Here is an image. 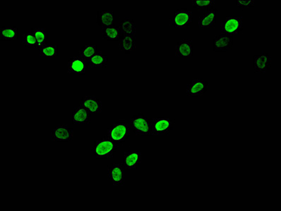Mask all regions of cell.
I'll return each instance as SVG.
<instances>
[{
  "label": "cell",
  "mask_w": 281,
  "mask_h": 211,
  "mask_svg": "<svg viewBox=\"0 0 281 211\" xmlns=\"http://www.w3.org/2000/svg\"><path fill=\"white\" fill-rule=\"evenodd\" d=\"M130 131L129 123L120 120L109 128L107 135L118 146L122 145L129 137Z\"/></svg>",
  "instance_id": "1"
},
{
  "label": "cell",
  "mask_w": 281,
  "mask_h": 211,
  "mask_svg": "<svg viewBox=\"0 0 281 211\" xmlns=\"http://www.w3.org/2000/svg\"><path fill=\"white\" fill-rule=\"evenodd\" d=\"M118 144H115L108 137L97 139L92 149L93 153L97 158H110L113 157Z\"/></svg>",
  "instance_id": "2"
},
{
  "label": "cell",
  "mask_w": 281,
  "mask_h": 211,
  "mask_svg": "<svg viewBox=\"0 0 281 211\" xmlns=\"http://www.w3.org/2000/svg\"><path fill=\"white\" fill-rule=\"evenodd\" d=\"M129 125L131 131L136 135H152V121L143 113H138L131 117Z\"/></svg>",
  "instance_id": "3"
},
{
  "label": "cell",
  "mask_w": 281,
  "mask_h": 211,
  "mask_svg": "<svg viewBox=\"0 0 281 211\" xmlns=\"http://www.w3.org/2000/svg\"><path fill=\"white\" fill-rule=\"evenodd\" d=\"M152 135H168L173 131L175 120L169 117H156L151 119Z\"/></svg>",
  "instance_id": "4"
},
{
  "label": "cell",
  "mask_w": 281,
  "mask_h": 211,
  "mask_svg": "<svg viewBox=\"0 0 281 211\" xmlns=\"http://www.w3.org/2000/svg\"><path fill=\"white\" fill-rule=\"evenodd\" d=\"M244 19L240 16H228L222 21L220 24V32L226 35H238L243 32Z\"/></svg>",
  "instance_id": "5"
},
{
  "label": "cell",
  "mask_w": 281,
  "mask_h": 211,
  "mask_svg": "<svg viewBox=\"0 0 281 211\" xmlns=\"http://www.w3.org/2000/svg\"><path fill=\"white\" fill-rule=\"evenodd\" d=\"M170 23L175 28H187L193 23V13L187 9H177L170 18Z\"/></svg>",
  "instance_id": "6"
},
{
  "label": "cell",
  "mask_w": 281,
  "mask_h": 211,
  "mask_svg": "<svg viewBox=\"0 0 281 211\" xmlns=\"http://www.w3.org/2000/svg\"><path fill=\"white\" fill-rule=\"evenodd\" d=\"M272 58L266 52L261 51L253 56V70L255 74H264L271 69Z\"/></svg>",
  "instance_id": "7"
},
{
  "label": "cell",
  "mask_w": 281,
  "mask_h": 211,
  "mask_svg": "<svg viewBox=\"0 0 281 211\" xmlns=\"http://www.w3.org/2000/svg\"><path fill=\"white\" fill-rule=\"evenodd\" d=\"M108 178L113 185L124 186L125 184V172L123 164H111L108 169Z\"/></svg>",
  "instance_id": "8"
},
{
  "label": "cell",
  "mask_w": 281,
  "mask_h": 211,
  "mask_svg": "<svg viewBox=\"0 0 281 211\" xmlns=\"http://www.w3.org/2000/svg\"><path fill=\"white\" fill-rule=\"evenodd\" d=\"M50 137L54 142H69L74 137V130L67 125H58L52 130Z\"/></svg>",
  "instance_id": "9"
},
{
  "label": "cell",
  "mask_w": 281,
  "mask_h": 211,
  "mask_svg": "<svg viewBox=\"0 0 281 211\" xmlns=\"http://www.w3.org/2000/svg\"><path fill=\"white\" fill-rule=\"evenodd\" d=\"M209 84L205 79H196L190 81L186 87L187 95L191 97L204 95L209 90Z\"/></svg>",
  "instance_id": "10"
},
{
  "label": "cell",
  "mask_w": 281,
  "mask_h": 211,
  "mask_svg": "<svg viewBox=\"0 0 281 211\" xmlns=\"http://www.w3.org/2000/svg\"><path fill=\"white\" fill-rule=\"evenodd\" d=\"M142 162V153L139 150H128L123 155V165L126 170L137 168Z\"/></svg>",
  "instance_id": "11"
},
{
  "label": "cell",
  "mask_w": 281,
  "mask_h": 211,
  "mask_svg": "<svg viewBox=\"0 0 281 211\" xmlns=\"http://www.w3.org/2000/svg\"><path fill=\"white\" fill-rule=\"evenodd\" d=\"M233 45V36L219 32L214 40V50L215 52L231 51Z\"/></svg>",
  "instance_id": "12"
},
{
  "label": "cell",
  "mask_w": 281,
  "mask_h": 211,
  "mask_svg": "<svg viewBox=\"0 0 281 211\" xmlns=\"http://www.w3.org/2000/svg\"><path fill=\"white\" fill-rule=\"evenodd\" d=\"M175 56L176 57L190 58L194 56V42L189 39H183L175 47Z\"/></svg>",
  "instance_id": "13"
},
{
  "label": "cell",
  "mask_w": 281,
  "mask_h": 211,
  "mask_svg": "<svg viewBox=\"0 0 281 211\" xmlns=\"http://www.w3.org/2000/svg\"><path fill=\"white\" fill-rule=\"evenodd\" d=\"M217 9L212 8L209 10L204 11L199 16L198 20V27L200 29L212 28L215 26L217 23Z\"/></svg>",
  "instance_id": "14"
},
{
  "label": "cell",
  "mask_w": 281,
  "mask_h": 211,
  "mask_svg": "<svg viewBox=\"0 0 281 211\" xmlns=\"http://www.w3.org/2000/svg\"><path fill=\"white\" fill-rule=\"evenodd\" d=\"M79 105L82 106L91 113H94V114L101 113L103 111V105H102L101 101L94 96L83 97Z\"/></svg>",
  "instance_id": "15"
},
{
  "label": "cell",
  "mask_w": 281,
  "mask_h": 211,
  "mask_svg": "<svg viewBox=\"0 0 281 211\" xmlns=\"http://www.w3.org/2000/svg\"><path fill=\"white\" fill-rule=\"evenodd\" d=\"M87 62L80 56L69 58L67 63V71L69 74H84L87 71Z\"/></svg>",
  "instance_id": "16"
},
{
  "label": "cell",
  "mask_w": 281,
  "mask_h": 211,
  "mask_svg": "<svg viewBox=\"0 0 281 211\" xmlns=\"http://www.w3.org/2000/svg\"><path fill=\"white\" fill-rule=\"evenodd\" d=\"M91 114L81 105H78L73 110L72 121L74 124H89L91 123Z\"/></svg>",
  "instance_id": "17"
},
{
  "label": "cell",
  "mask_w": 281,
  "mask_h": 211,
  "mask_svg": "<svg viewBox=\"0 0 281 211\" xmlns=\"http://www.w3.org/2000/svg\"><path fill=\"white\" fill-rule=\"evenodd\" d=\"M119 49L125 53H131L136 50L135 35H123L120 39Z\"/></svg>",
  "instance_id": "18"
},
{
  "label": "cell",
  "mask_w": 281,
  "mask_h": 211,
  "mask_svg": "<svg viewBox=\"0 0 281 211\" xmlns=\"http://www.w3.org/2000/svg\"><path fill=\"white\" fill-rule=\"evenodd\" d=\"M88 66L91 68L100 69V68L106 67L108 63V57L107 55L97 51L92 58H89L87 61Z\"/></svg>",
  "instance_id": "19"
},
{
  "label": "cell",
  "mask_w": 281,
  "mask_h": 211,
  "mask_svg": "<svg viewBox=\"0 0 281 211\" xmlns=\"http://www.w3.org/2000/svg\"><path fill=\"white\" fill-rule=\"evenodd\" d=\"M120 33L123 35H135L136 27L135 21L129 17H125L120 23Z\"/></svg>",
  "instance_id": "20"
},
{
  "label": "cell",
  "mask_w": 281,
  "mask_h": 211,
  "mask_svg": "<svg viewBox=\"0 0 281 211\" xmlns=\"http://www.w3.org/2000/svg\"><path fill=\"white\" fill-rule=\"evenodd\" d=\"M97 23L102 27L113 26L115 13L112 10H101L99 11L97 16Z\"/></svg>",
  "instance_id": "21"
},
{
  "label": "cell",
  "mask_w": 281,
  "mask_h": 211,
  "mask_svg": "<svg viewBox=\"0 0 281 211\" xmlns=\"http://www.w3.org/2000/svg\"><path fill=\"white\" fill-rule=\"evenodd\" d=\"M18 38V27L2 26L0 28V39L2 40H15Z\"/></svg>",
  "instance_id": "22"
},
{
  "label": "cell",
  "mask_w": 281,
  "mask_h": 211,
  "mask_svg": "<svg viewBox=\"0 0 281 211\" xmlns=\"http://www.w3.org/2000/svg\"><path fill=\"white\" fill-rule=\"evenodd\" d=\"M102 35L103 38L108 40H117L120 38V30L119 27L115 26L103 27L102 29Z\"/></svg>",
  "instance_id": "23"
},
{
  "label": "cell",
  "mask_w": 281,
  "mask_h": 211,
  "mask_svg": "<svg viewBox=\"0 0 281 211\" xmlns=\"http://www.w3.org/2000/svg\"><path fill=\"white\" fill-rule=\"evenodd\" d=\"M31 32L36 38L37 42H38V49L41 48L44 45H46L48 34H47L45 28L42 27H34L32 29Z\"/></svg>",
  "instance_id": "24"
},
{
  "label": "cell",
  "mask_w": 281,
  "mask_h": 211,
  "mask_svg": "<svg viewBox=\"0 0 281 211\" xmlns=\"http://www.w3.org/2000/svg\"><path fill=\"white\" fill-rule=\"evenodd\" d=\"M217 1L215 0H193V7L199 11H206L214 8Z\"/></svg>",
  "instance_id": "25"
},
{
  "label": "cell",
  "mask_w": 281,
  "mask_h": 211,
  "mask_svg": "<svg viewBox=\"0 0 281 211\" xmlns=\"http://www.w3.org/2000/svg\"><path fill=\"white\" fill-rule=\"evenodd\" d=\"M97 52V46L96 45H92L88 44L81 48L79 55L80 57L87 61L89 58H92Z\"/></svg>",
  "instance_id": "26"
},
{
  "label": "cell",
  "mask_w": 281,
  "mask_h": 211,
  "mask_svg": "<svg viewBox=\"0 0 281 211\" xmlns=\"http://www.w3.org/2000/svg\"><path fill=\"white\" fill-rule=\"evenodd\" d=\"M40 55L45 57H54L58 56V45L54 44H46L39 49Z\"/></svg>",
  "instance_id": "27"
},
{
  "label": "cell",
  "mask_w": 281,
  "mask_h": 211,
  "mask_svg": "<svg viewBox=\"0 0 281 211\" xmlns=\"http://www.w3.org/2000/svg\"><path fill=\"white\" fill-rule=\"evenodd\" d=\"M22 42L24 46L38 50V42L32 32H24L23 35Z\"/></svg>",
  "instance_id": "28"
},
{
  "label": "cell",
  "mask_w": 281,
  "mask_h": 211,
  "mask_svg": "<svg viewBox=\"0 0 281 211\" xmlns=\"http://www.w3.org/2000/svg\"><path fill=\"white\" fill-rule=\"evenodd\" d=\"M255 4L254 0H238L236 1V5L240 9H248L252 7Z\"/></svg>",
  "instance_id": "29"
}]
</instances>
